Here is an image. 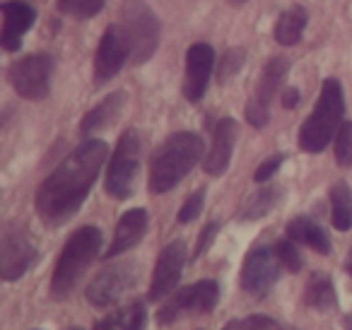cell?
<instances>
[{
  "label": "cell",
  "instance_id": "8d00e7d4",
  "mask_svg": "<svg viewBox=\"0 0 352 330\" xmlns=\"http://www.w3.org/2000/svg\"><path fill=\"white\" fill-rule=\"evenodd\" d=\"M345 270L352 275V251H350V256H347V261H345Z\"/></svg>",
  "mask_w": 352,
  "mask_h": 330
},
{
  "label": "cell",
  "instance_id": "9a60e30c",
  "mask_svg": "<svg viewBox=\"0 0 352 330\" xmlns=\"http://www.w3.org/2000/svg\"><path fill=\"white\" fill-rule=\"evenodd\" d=\"M215 65V54L208 44H193L186 54V80H184V97L188 102H201L208 89Z\"/></svg>",
  "mask_w": 352,
  "mask_h": 330
},
{
  "label": "cell",
  "instance_id": "7a4b0ae2",
  "mask_svg": "<svg viewBox=\"0 0 352 330\" xmlns=\"http://www.w3.org/2000/svg\"><path fill=\"white\" fill-rule=\"evenodd\" d=\"M203 157V140L196 133H174L160 145L150 162V193H166L174 188Z\"/></svg>",
  "mask_w": 352,
  "mask_h": 330
},
{
  "label": "cell",
  "instance_id": "f546056e",
  "mask_svg": "<svg viewBox=\"0 0 352 330\" xmlns=\"http://www.w3.org/2000/svg\"><path fill=\"white\" fill-rule=\"evenodd\" d=\"M241 63H244V49L227 51L225 58H222V63H220V73H217V80H220V82H225L230 75H234L236 70L241 68Z\"/></svg>",
  "mask_w": 352,
  "mask_h": 330
},
{
  "label": "cell",
  "instance_id": "30bf717a",
  "mask_svg": "<svg viewBox=\"0 0 352 330\" xmlns=\"http://www.w3.org/2000/svg\"><path fill=\"white\" fill-rule=\"evenodd\" d=\"M280 267H283V263H280L275 248H254L244 258V265H241V287H244V292L263 296L278 282Z\"/></svg>",
  "mask_w": 352,
  "mask_h": 330
},
{
  "label": "cell",
  "instance_id": "8992f818",
  "mask_svg": "<svg viewBox=\"0 0 352 330\" xmlns=\"http://www.w3.org/2000/svg\"><path fill=\"white\" fill-rule=\"evenodd\" d=\"M138 166H140V138L135 131H126L121 135L113 152L111 162H109L107 179H104V188L111 198L126 200L133 195V186H135Z\"/></svg>",
  "mask_w": 352,
  "mask_h": 330
},
{
  "label": "cell",
  "instance_id": "277c9868",
  "mask_svg": "<svg viewBox=\"0 0 352 330\" xmlns=\"http://www.w3.org/2000/svg\"><path fill=\"white\" fill-rule=\"evenodd\" d=\"M99 248H102V232L97 227H82L68 239L63 253L56 261L54 277H51V296L54 299H63L73 292V287L85 275L89 263L99 256Z\"/></svg>",
  "mask_w": 352,
  "mask_h": 330
},
{
  "label": "cell",
  "instance_id": "484cf974",
  "mask_svg": "<svg viewBox=\"0 0 352 330\" xmlns=\"http://www.w3.org/2000/svg\"><path fill=\"white\" fill-rule=\"evenodd\" d=\"M222 330H283L278 320H273L270 316H246V318L230 320Z\"/></svg>",
  "mask_w": 352,
  "mask_h": 330
},
{
  "label": "cell",
  "instance_id": "2e32d148",
  "mask_svg": "<svg viewBox=\"0 0 352 330\" xmlns=\"http://www.w3.org/2000/svg\"><path fill=\"white\" fill-rule=\"evenodd\" d=\"M236 131H239V126H236L234 118H222V121H217L215 133H212L210 152H208L206 162H203L206 174L222 176L227 171L230 160H232V152H234Z\"/></svg>",
  "mask_w": 352,
  "mask_h": 330
},
{
  "label": "cell",
  "instance_id": "cb8c5ba5",
  "mask_svg": "<svg viewBox=\"0 0 352 330\" xmlns=\"http://www.w3.org/2000/svg\"><path fill=\"white\" fill-rule=\"evenodd\" d=\"M278 195H280L278 188L256 190V193L249 195V198H246V203L241 205L239 217L241 219H261L263 214H268L270 210L275 208V203H278Z\"/></svg>",
  "mask_w": 352,
  "mask_h": 330
},
{
  "label": "cell",
  "instance_id": "52a82bcc",
  "mask_svg": "<svg viewBox=\"0 0 352 330\" xmlns=\"http://www.w3.org/2000/svg\"><path fill=\"white\" fill-rule=\"evenodd\" d=\"M220 299V285L215 280H201L191 287L179 289L157 314V320L162 325L176 323V320L186 318V316H201L210 314Z\"/></svg>",
  "mask_w": 352,
  "mask_h": 330
},
{
  "label": "cell",
  "instance_id": "6da1fadb",
  "mask_svg": "<svg viewBox=\"0 0 352 330\" xmlns=\"http://www.w3.org/2000/svg\"><path fill=\"white\" fill-rule=\"evenodd\" d=\"M109 147L104 140H87L73 150L58 169L36 190V212L49 224H63L73 217L85 203L89 188L97 181Z\"/></svg>",
  "mask_w": 352,
  "mask_h": 330
},
{
  "label": "cell",
  "instance_id": "f35d334b",
  "mask_svg": "<svg viewBox=\"0 0 352 330\" xmlns=\"http://www.w3.org/2000/svg\"><path fill=\"white\" fill-rule=\"evenodd\" d=\"M70 330H82V328H70Z\"/></svg>",
  "mask_w": 352,
  "mask_h": 330
},
{
  "label": "cell",
  "instance_id": "ffe728a7",
  "mask_svg": "<svg viewBox=\"0 0 352 330\" xmlns=\"http://www.w3.org/2000/svg\"><path fill=\"white\" fill-rule=\"evenodd\" d=\"M287 236L292 239V241L314 248V251L321 253V256H328V253L333 251L331 239L323 232V227H318V224L309 217H294L292 222L287 224Z\"/></svg>",
  "mask_w": 352,
  "mask_h": 330
},
{
  "label": "cell",
  "instance_id": "1f68e13d",
  "mask_svg": "<svg viewBox=\"0 0 352 330\" xmlns=\"http://www.w3.org/2000/svg\"><path fill=\"white\" fill-rule=\"evenodd\" d=\"M283 160H285L283 155H273V157H268V160H265L263 164H261L258 169H256L254 181H258V184H263V181H268L270 176H273L275 171L280 169V164H283Z\"/></svg>",
  "mask_w": 352,
  "mask_h": 330
},
{
  "label": "cell",
  "instance_id": "4dcf8cb0",
  "mask_svg": "<svg viewBox=\"0 0 352 330\" xmlns=\"http://www.w3.org/2000/svg\"><path fill=\"white\" fill-rule=\"evenodd\" d=\"M203 198H206V190H196V193L191 195V198L184 203V208L179 210V222L182 224H188V222H193V219L201 214V210H203Z\"/></svg>",
  "mask_w": 352,
  "mask_h": 330
},
{
  "label": "cell",
  "instance_id": "f1b7e54d",
  "mask_svg": "<svg viewBox=\"0 0 352 330\" xmlns=\"http://www.w3.org/2000/svg\"><path fill=\"white\" fill-rule=\"evenodd\" d=\"M145 325V306L140 301L121 309V330H142Z\"/></svg>",
  "mask_w": 352,
  "mask_h": 330
},
{
  "label": "cell",
  "instance_id": "9c48e42d",
  "mask_svg": "<svg viewBox=\"0 0 352 330\" xmlns=\"http://www.w3.org/2000/svg\"><path fill=\"white\" fill-rule=\"evenodd\" d=\"M135 277H138V270L133 263L109 265L89 282V287L85 289V296H87V301L94 309H107V306L116 304V301L131 289Z\"/></svg>",
  "mask_w": 352,
  "mask_h": 330
},
{
  "label": "cell",
  "instance_id": "7402d4cb",
  "mask_svg": "<svg viewBox=\"0 0 352 330\" xmlns=\"http://www.w3.org/2000/svg\"><path fill=\"white\" fill-rule=\"evenodd\" d=\"M304 27H307V10L304 8H289L287 12H283L275 25V39L283 46H294L304 34Z\"/></svg>",
  "mask_w": 352,
  "mask_h": 330
},
{
  "label": "cell",
  "instance_id": "4fadbf2b",
  "mask_svg": "<svg viewBox=\"0 0 352 330\" xmlns=\"http://www.w3.org/2000/svg\"><path fill=\"white\" fill-rule=\"evenodd\" d=\"M184 263H186V243L184 241H171L162 248L160 258H157L155 275H152L150 285V299L160 301L166 294L174 292V287L182 280Z\"/></svg>",
  "mask_w": 352,
  "mask_h": 330
},
{
  "label": "cell",
  "instance_id": "ac0fdd59",
  "mask_svg": "<svg viewBox=\"0 0 352 330\" xmlns=\"http://www.w3.org/2000/svg\"><path fill=\"white\" fill-rule=\"evenodd\" d=\"M147 232V212L142 208H133L118 219L116 232H113V241L107 251V258H113L118 253L128 251L135 243H140V239L145 236Z\"/></svg>",
  "mask_w": 352,
  "mask_h": 330
},
{
  "label": "cell",
  "instance_id": "74e56055",
  "mask_svg": "<svg viewBox=\"0 0 352 330\" xmlns=\"http://www.w3.org/2000/svg\"><path fill=\"white\" fill-rule=\"evenodd\" d=\"M232 3H234V6H241V3H244V0H232Z\"/></svg>",
  "mask_w": 352,
  "mask_h": 330
},
{
  "label": "cell",
  "instance_id": "d6a6232c",
  "mask_svg": "<svg viewBox=\"0 0 352 330\" xmlns=\"http://www.w3.org/2000/svg\"><path fill=\"white\" fill-rule=\"evenodd\" d=\"M217 229H220V224H217V222H210L206 229H203L201 241H198V248H196V253H193V258H198V256H201V253H206V248L210 246V241H212V239H215Z\"/></svg>",
  "mask_w": 352,
  "mask_h": 330
},
{
  "label": "cell",
  "instance_id": "d6986e66",
  "mask_svg": "<svg viewBox=\"0 0 352 330\" xmlns=\"http://www.w3.org/2000/svg\"><path fill=\"white\" fill-rule=\"evenodd\" d=\"M123 104H126V92L109 94L102 104H97V107H94L92 111L82 118L80 133H82V135H92V133H99L107 126H111V123L118 118V113H121Z\"/></svg>",
  "mask_w": 352,
  "mask_h": 330
},
{
  "label": "cell",
  "instance_id": "d4e9b609",
  "mask_svg": "<svg viewBox=\"0 0 352 330\" xmlns=\"http://www.w3.org/2000/svg\"><path fill=\"white\" fill-rule=\"evenodd\" d=\"M58 8L75 20H89L102 12L104 0H58Z\"/></svg>",
  "mask_w": 352,
  "mask_h": 330
},
{
  "label": "cell",
  "instance_id": "8fae6325",
  "mask_svg": "<svg viewBox=\"0 0 352 330\" xmlns=\"http://www.w3.org/2000/svg\"><path fill=\"white\" fill-rule=\"evenodd\" d=\"M287 68H289V63L285 58H273L265 65L263 75H261L258 89H256V94L249 99V104H246V121L254 128H263L265 123H268L270 102H273L275 92H278L280 85H283L285 75H287Z\"/></svg>",
  "mask_w": 352,
  "mask_h": 330
},
{
  "label": "cell",
  "instance_id": "e575fe53",
  "mask_svg": "<svg viewBox=\"0 0 352 330\" xmlns=\"http://www.w3.org/2000/svg\"><path fill=\"white\" fill-rule=\"evenodd\" d=\"M297 102H299V92L294 87H289V89H285V94H283V107L285 109H294L297 107Z\"/></svg>",
  "mask_w": 352,
  "mask_h": 330
},
{
  "label": "cell",
  "instance_id": "4316f807",
  "mask_svg": "<svg viewBox=\"0 0 352 330\" xmlns=\"http://www.w3.org/2000/svg\"><path fill=\"white\" fill-rule=\"evenodd\" d=\"M336 160L340 166H352V123H342L336 135Z\"/></svg>",
  "mask_w": 352,
  "mask_h": 330
},
{
  "label": "cell",
  "instance_id": "e0dca14e",
  "mask_svg": "<svg viewBox=\"0 0 352 330\" xmlns=\"http://www.w3.org/2000/svg\"><path fill=\"white\" fill-rule=\"evenodd\" d=\"M3 34H0V44L6 51H17L20 49L22 36L30 32V27L34 25V8L25 6V3H3Z\"/></svg>",
  "mask_w": 352,
  "mask_h": 330
},
{
  "label": "cell",
  "instance_id": "5b68a950",
  "mask_svg": "<svg viewBox=\"0 0 352 330\" xmlns=\"http://www.w3.org/2000/svg\"><path fill=\"white\" fill-rule=\"evenodd\" d=\"M121 32L131 46L133 63H145L160 41V22L142 0H126L121 12Z\"/></svg>",
  "mask_w": 352,
  "mask_h": 330
},
{
  "label": "cell",
  "instance_id": "3957f363",
  "mask_svg": "<svg viewBox=\"0 0 352 330\" xmlns=\"http://www.w3.org/2000/svg\"><path fill=\"white\" fill-rule=\"evenodd\" d=\"M342 113H345V99H342L340 82L326 80L311 116L304 121L302 131H299V147L311 155L326 150V145L342 128Z\"/></svg>",
  "mask_w": 352,
  "mask_h": 330
},
{
  "label": "cell",
  "instance_id": "5bb4252c",
  "mask_svg": "<svg viewBox=\"0 0 352 330\" xmlns=\"http://www.w3.org/2000/svg\"><path fill=\"white\" fill-rule=\"evenodd\" d=\"M34 258H36V248L22 229L6 232L3 248H0V272H3V280L12 282L17 277H22Z\"/></svg>",
  "mask_w": 352,
  "mask_h": 330
},
{
  "label": "cell",
  "instance_id": "44dd1931",
  "mask_svg": "<svg viewBox=\"0 0 352 330\" xmlns=\"http://www.w3.org/2000/svg\"><path fill=\"white\" fill-rule=\"evenodd\" d=\"M304 301L307 306L316 311H333L338 306V294L336 287H333V280L323 272H314L311 280L307 285V292H304Z\"/></svg>",
  "mask_w": 352,
  "mask_h": 330
},
{
  "label": "cell",
  "instance_id": "83f0119b",
  "mask_svg": "<svg viewBox=\"0 0 352 330\" xmlns=\"http://www.w3.org/2000/svg\"><path fill=\"white\" fill-rule=\"evenodd\" d=\"M275 253H278L283 267H287L289 272H299V270H302V258H299L297 248H294V243L289 241V239H283V241L275 243Z\"/></svg>",
  "mask_w": 352,
  "mask_h": 330
},
{
  "label": "cell",
  "instance_id": "603a6c76",
  "mask_svg": "<svg viewBox=\"0 0 352 330\" xmlns=\"http://www.w3.org/2000/svg\"><path fill=\"white\" fill-rule=\"evenodd\" d=\"M331 219L338 232L352 229V190L347 184H336L331 188Z\"/></svg>",
  "mask_w": 352,
  "mask_h": 330
},
{
  "label": "cell",
  "instance_id": "ba28073f",
  "mask_svg": "<svg viewBox=\"0 0 352 330\" xmlns=\"http://www.w3.org/2000/svg\"><path fill=\"white\" fill-rule=\"evenodd\" d=\"M51 75H54V58L46 54H34L12 63L8 78L20 97L39 102V99L49 97Z\"/></svg>",
  "mask_w": 352,
  "mask_h": 330
},
{
  "label": "cell",
  "instance_id": "7c38bea8",
  "mask_svg": "<svg viewBox=\"0 0 352 330\" xmlns=\"http://www.w3.org/2000/svg\"><path fill=\"white\" fill-rule=\"evenodd\" d=\"M128 58H131V46L123 36L121 27H109L99 41L97 54H94V85L109 82Z\"/></svg>",
  "mask_w": 352,
  "mask_h": 330
},
{
  "label": "cell",
  "instance_id": "d590c367",
  "mask_svg": "<svg viewBox=\"0 0 352 330\" xmlns=\"http://www.w3.org/2000/svg\"><path fill=\"white\" fill-rule=\"evenodd\" d=\"M342 325H345V330H352V314H347L345 318H342Z\"/></svg>",
  "mask_w": 352,
  "mask_h": 330
},
{
  "label": "cell",
  "instance_id": "836d02e7",
  "mask_svg": "<svg viewBox=\"0 0 352 330\" xmlns=\"http://www.w3.org/2000/svg\"><path fill=\"white\" fill-rule=\"evenodd\" d=\"M94 330H121V311H116V314L99 320V323L94 325Z\"/></svg>",
  "mask_w": 352,
  "mask_h": 330
}]
</instances>
